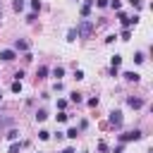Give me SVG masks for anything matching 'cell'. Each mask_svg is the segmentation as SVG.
Listing matches in <instances>:
<instances>
[{
	"label": "cell",
	"mask_w": 153,
	"mask_h": 153,
	"mask_svg": "<svg viewBox=\"0 0 153 153\" xmlns=\"http://www.w3.org/2000/svg\"><path fill=\"white\" fill-rule=\"evenodd\" d=\"M93 29H96V24H93V22H88V19H84V22H81V24L74 29V31H76V36H81V38H88V36L93 33Z\"/></svg>",
	"instance_id": "1"
},
{
	"label": "cell",
	"mask_w": 153,
	"mask_h": 153,
	"mask_svg": "<svg viewBox=\"0 0 153 153\" xmlns=\"http://www.w3.org/2000/svg\"><path fill=\"white\" fill-rule=\"evenodd\" d=\"M141 139V131L139 129H134V131H124V134H120V141L122 143H127V141H139Z\"/></svg>",
	"instance_id": "2"
},
{
	"label": "cell",
	"mask_w": 153,
	"mask_h": 153,
	"mask_svg": "<svg viewBox=\"0 0 153 153\" xmlns=\"http://www.w3.org/2000/svg\"><path fill=\"white\" fill-rule=\"evenodd\" d=\"M110 124L112 127H122V110H112L110 112Z\"/></svg>",
	"instance_id": "3"
},
{
	"label": "cell",
	"mask_w": 153,
	"mask_h": 153,
	"mask_svg": "<svg viewBox=\"0 0 153 153\" xmlns=\"http://www.w3.org/2000/svg\"><path fill=\"white\" fill-rule=\"evenodd\" d=\"M14 57H17V55H14V50H10V48H7V50H0V60H5V62H12Z\"/></svg>",
	"instance_id": "4"
},
{
	"label": "cell",
	"mask_w": 153,
	"mask_h": 153,
	"mask_svg": "<svg viewBox=\"0 0 153 153\" xmlns=\"http://www.w3.org/2000/svg\"><path fill=\"white\" fill-rule=\"evenodd\" d=\"M127 105H129V108H134V110H139V108L143 105V100H141V98H134V96H129V98H127Z\"/></svg>",
	"instance_id": "5"
},
{
	"label": "cell",
	"mask_w": 153,
	"mask_h": 153,
	"mask_svg": "<svg viewBox=\"0 0 153 153\" xmlns=\"http://www.w3.org/2000/svg\"><path fill=\"white\" fill-rule=\"evenodd\" d=\"M122 76H124V79H127V81H134V84H136V81H139V79H141V76H139V74H136V72H124V74H122Z\"/></svg>",
	"instance_id": "6"
},
{
	"label": "cell",
	"mask_w": 153,
	"mask_h": 153,
	"mask_svg": "<svg viewBox=\"0 0 153 153\" xmlns=\"http://www.w3.org/2000/svg\"><path fill=\"white\" fill-rule=\"evenodd\" d=\"M110 65H112V69H117V67L122 65V55H112V57H110Z\"/></svg>",
	"instance_id": "7"
},
{
	"label": "cell",
	"mask_w": 153,
	"mask_h": 153,
	"mask_svg": "<svg viewBox=\"0 0 153 153\" xmlns=\"http://www.w3.org/2000/svg\"><path fill=\"white\" fill-rule=\"evenodd\" d=\"M14 48H17V50H24V53H26V50H29V43H26V41H19V38H17Z\"/></svg>",
	"instance_id": "8"
},
{
	"label": "cell",
	"mask_w": 153,
	"mask_h": 153,
	"mask_svg": "<svg viewBox=\"0 0 153 153\" xmlns=\"http://www.w3.org/2000/svg\"><path fill=\"white\" fill-rule=\"evenodd\" d=\"M88 14H91V0H88V2L81 7V17H88Z\"/></svg>",
	"instance_id": "9"
},
{
	"label": "cell",
	"mask_w": 153,
	"mask_h": 153,
	"mask_svg": "<svg viewBox=\"0 0 153 153\" xmlns=\"http://www.w3.org/2000/svg\"><path fill=\"white\" fill-rule=\"evenodd\" d=\"M45 74H48V67H38V69H36V76H38V79H45Z\"/></svg>",
	"instance_id": "10"
},
{
	"label": "cell",
	"mask_w": 153,
	"mask_h": 153,
	"mask_svg": "<svg viewBox=\"0 0 153 153\" xmlns=\"http://www.w3.org/2000/svg\"><path fill=\"white\" fill-rule=\"evenodd\" d=\"M12 7H14V12H22V10H24V0H14Z\"/></svg>",
	"instance_id": "11"
},
{
	"label": "cell",
	"mask_w": 153,
	"mask_h": 153,
	"mask_svg": "<svg viewBox=\"0 0 153 153\" xmlns=\"http://www.w3.org/2000/svg\"><path fill=\"white\" fill-rule=\"evenodd\" d=\"M38 139H41V141H48V139H50V131L41 129V131H38Z\"/></svg>",
	"instance_id": "12"
},
{
	"label": "cell",
	"mask_w": 153,
	"mask_h": 153,
	"mask_svg": "<svg viewBox=\"0 0 153 153\" xmlns=\"http://www.w3.org/2000/svg\"><path fill=\"white\" fill-rule=\"evenodd\" d=\"M143 60H146V55H143V53H136V55H134V62H136V65H141Z\"/></svg>",
	"instance_id": "13"
},
{
	"label": "cell",
	"mask_w": 153,
	"mask_h": 153,
	"mask_svg": "<svg viewBox=\"0 0 153 153\" xmlns=\"http://www.w3.org/2000/svg\"><path fill=\"white\" fill-rule=\"evenodd\" d=\"M12 93H22V81H14L12 84Z\"/></svg>",
	"instance_id": "14"
},
{
	"label": "cell",
	"mask_w": 153,
	"mask_h": 153,
	"mask_svg": "<svg viewBox=\"0 0 153 153\" xmlns=\"http://www.w3.org/2000/svg\"><path fill=\"white\" fill-rule=\"evenodd\" d=\"M45 117H48V112H45V110H38V112H36V120H38V122H43Z\"/></svg>",
	"instance_id": "15"
},
{
	"label": "cell",
	"mask_w": 153,
	"mask_h": 153,
	"mask_svg": "<svg viewBox=\"0 0 153 153\" xmlns=\"http://www.w3.org/2000/svg\"><path fill=\"white\" fill-rule=\"evenodd\" d=\"M17 136H19V131H17V129H10V131H7V139H10V141H14Z\"/></svg>",
	"instance_id": "16"
},
{
	"label": "cell",
	"mask_w": 153,
	"mask_h": 153,
	"mask_svg": "<svg viewBox=\"0 0 153 153\" xmlns=\"http://www.w3.org/2000/svg\"><path fill=\"white\" fill-rule=\"evenodd\" d=\"M67 136H69V139H76V136H79V129H76V127H72V129L67 131Z\"/></svg>",
	"instance_id": "17"
},
{
	"label": "cell",
	"mask_w": 153,
	"mask_h": 153,
	"mask_svg": "<svg viewBox=\"0 0 153 153\" xmlns=\"http://www.w3.org/2000/svg\"><path fill=\"white\" fill-rule=\"evenodd\" d=\"M22 146H24V143H12V146H10V153H19Z\"/></svg>",
	"instance_id": "18"
},
{
	"label": "cell",
	"mask_w": 153,
	"mask_h": 153,
	"mask_svg": "<svg viewBox=\"0 0 153 153\" xmlns=\"http://www.w3.org/2000/svg\"><path fill=\"white\" fill-rule=\"evenodd\" d=\"M108 5H110L112 10H120V5H122V2H120V0H108Z\"/></svg>",
	"instance_id": "19"
},
{
	"label": "cell",
	"mask_w": 153,
	"mask_h": 153,
	"mask_svg": "<svg viewBox=\"0 0 153 153\" xmlns=\"http://www.w3.org/2000/svg\"><path fill=\"white\" fill-rule=\"evenodd\" d=\"M81 100H84V98H81V93H76V91H74V93H72V103H81Z\"/></svg>",
	"instance_id": "20"
},
{
	"label": "cell",
	"mask_w": 153,
	"mask_h": 153,
	"mask_svg": "<svg viewBox=\"0 0 153 153\" xmlns=\"http://www.w3.org/2000/svg\"><path fill=\"white\" fill-rule=\"evenodd\" d=\"M129 38H131V31L124 29V31H122V41H129Z\"/></svg>",
	"instance_id": "21"
},
{
	"label": "cell",
	"mask_w": 153,
	"mask_h": 153,
	"mask_svg": "<svg viewBox=\"0 0 153 153\" xmlns=\"http://www.w3.org/2000/svg\"><path fill=\"white\" fill-rule=\"evenodd\" d=\"M67 120H69L67 112H60V115H57V122H67Z\"/></svg>",
	"instance_id": "22"
},
{
	"label": "cell",
	"mask_w": 153,
	"mask_h": 153,
	"mask_svg": "<svg viewBox=\"0 0 153 153\" xmlns=\"http://www.w3.org/2000/svg\"><path fill=\"white\" fill-rule=\"evenodd\" d=\"M53 74H55V76H57V79H60V76H62V74H65V69H62V67H55V72H53Z\"/></svg>",
	"instance_id": "23"
},
{
	"label": "cell",
	"mask_w": 153,
	"mask_h": 153,
	"mask_svg": "<svg viewBox=\"0 0 153 153\" xmlns=\"http://www.w3.org/2000/svg\"><path fill=\"white\" fill-rule=\"evenodd\" d=\"M98 151H100V153H108V146H105L103 141H98Z\"/></svg>",
	"instance_id": "24"
},
{
	"label": "cell",
	"mask_w": 153,
	"mask_h": 153,
	"mask_svg": "<svg viewBox=\"0 0 153 153\" xmlns=\"http://www.w3.org/2000/svg\"><path fill=\"white\" fill-rule=\"evenodd\" d=\"M74 38H76V31H74V29H72V31H69V33H67V41H74Z\"/></svg>",
	"instance_id": "25"
},
{
	"label": "cell",
	"mask_w": 153,
	"mask_h": 153,
	"mask_svg": "<svg viewBox=\"0 0 153 153\" xmlns=\"http://www.w3.org/2000/svg\"><path fill=\"white\" fill-rule=\"evenodd\" d=\"M74 79H76V81H79V79H84V72H81V69H76V72H74Z\"/></svg>",
	"instance_id": "26"
},
{
	"label": "cell",
	"mask_w": 153,
	"mask_h": 153,
	"mask_svg": "<svg viewBox=\"0 0 153 153\" xmlns=\"http://www.w3.org/2000/svg\"><path fill=\"white\" fill-rule=\"evenodd\" d=\"M31 7L33 10H41V0H31Z\"/></svg>",
	"instance_id": "27"
},
{
	"label": "cell",
	"mask_w": 153,
	"mask_h": 153,
	"mask_svg": "<svg viewBox=\"0 0 153 153\" xmlns=\"http://www.w3.org/2000/svg\"><path fill=\"white\" fill-rule=\"evenodd\" d=\"M112 153H124V146H122V143H120V146H115V148H112Z\"/></svg>",
	"instance_id": "28"
},
{
	"label": "cell",
	"mask_w": 153,
	"mask_h": 153,
	"mask_svg": "<svg viewBox=\"0 0 153 153\" xmlns=\"http://www.w3.org/2000/svg\"><path fill=\"white\" fill-rule=\"evenodd\" d=\"M129 2H131V5L136 7V10H141V7H143V5H141V0H129Z\"/></svg>",
	"instance_id": "29"
},
{
	"label": "cell",
	"mask_w": 153,
	"mask_h": 153,
	"mask_svg": "<svg viewBox=\"0 0 153 153\" xmlns=\"http://www.w3.org/2000/svg\"><path fill=\"white\" fill-rule=\"evenodd\" d=\"M96 5L98 7H108V0H96Z\"/></svg>",
	"instance_id": "30"
},
{
	"label": "cell",
	"mask_w": 153,
	"mask_h": 153,
	"mask_svg": "<svg viewBox=\"0 0 153 153\" xmlns=\"http://www.w3.org/2000/svg\"><path fill=\"white\" fill-rule=\"evenodd\" d=\"M60 153H74V148H65V151H60Z\"/></svg>",
	"instance_id": "31"
},
{
	"label": "cell",
	"mask_w": 153,
	"mask_h": 153,
	"mask_svg": "<svg viewBox=\"0 0 153 153\" xmlns=\"http://www.w3.org/2000/svg\"><path fill=\"white\" fill-rule=\"evenodd\" d=\"M0 100H2V93H0Z\"/></svg>",
	"instance_id": "32"
}]
</instances>
